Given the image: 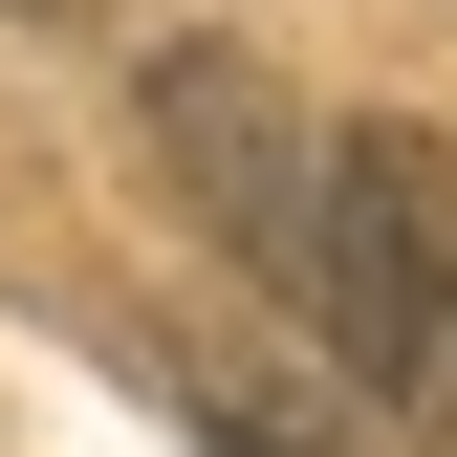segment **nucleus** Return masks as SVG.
<instances>
[{
    "label": "nucleus",
    "mask_w": 457,
    "mask_h": 457,
    "mask_svg": "<svg viewBox=\"0 0 457 457\" xmlns=\"http://www.w3.org/2000/svg\"><path fill=\"white\" fill-rule=\"evenodd\" d=\"M305 327L370 414L457 436V131H327V218H305Z\"/></svg>",
    "instance_id": "obj_1"
},
{
    "label": "nucleus",
    "mask_w": 457,
    "mask_h": 457,
    "mask_svg": "<svg viewBox=\"0 0 457 457\" xmlns=\"http://www.w3.org/2000/svg\"><path fill=\"white\" fill-rule=\"evenodd\" d=\"M153 175L196 196V240L262 283V305H305V218H327V131L283 109V66L262 44H153Z\"/></svg>",
    "instance_id": "obj_2"
}]
</instances>
